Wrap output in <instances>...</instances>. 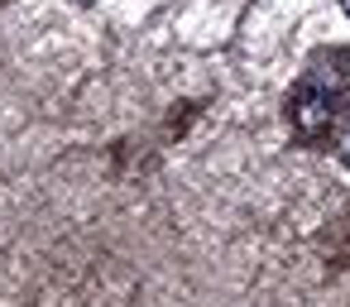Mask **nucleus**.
Wrapping results in <instances>:
<instances>
[{"label":"nucleus","mask_w":350,"mask_h":307,"mask_svg":"<svg viewBox=\"0 0 350 307\" xmlns=\"http://www.w3.org/2000/svg\"><path fill=\"white\" fill-rule=\"evenodd\" d=\"M336 87H326L317 72H307L297 87H293V96H288V116H293V125L302 130V135H317L336 111Z\"/></svg>","instance_id":"obj_1"},{"label":"nucleus","mask_w":350,"mask_h":307,"mask_svg":"<svg viewBox=\"0 0 350 307\" xmlns=\"http://www.w3.org/2000/svg\"><path fill=\"white\" fill-rule=\"evenodd\" d=\"M340 149H345V154H340V163H345V168H350V139H345V144H340Z\"/></svg>","instance_id":"obj_2"},{"label":"nucleus","mask_w":350,"mask_h":307,"mask_svg":"<svg viewBox=\"0 0 350 307\" xmlns=\"http://www.w3.org/2000/svg\"><path fill=\"white\" fill-rule=\"evenodd\" d=\"M340 5H345V20H350V0H340Z\"/></svg>","instance_id":"obj_3"}]
</instances>
